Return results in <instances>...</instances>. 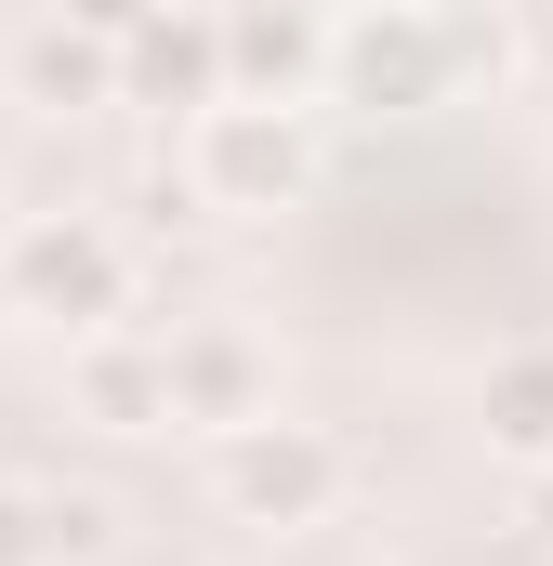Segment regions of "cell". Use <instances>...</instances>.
I'll list each match as a JSON object with an SVG mask.
<instances>
[{"label":"cell","instance_id":"obj_1","mask_svg":"<svg viewBox=\"0 0 553 566\" xmlns=\"http://www.w3.org/2000/svg\"><path fill=\"white\" fill-rule=\"evenodd\" d=\"M158 396H171V434H211V448L276 422L264 329H238V316H171V329H158Z\"/></svg>","mask_w":553,"mask_h":566},{"label":"cell","instance_id":"obj_2","mask_svg":"<svg viewBox=\"0 0 553 566\" xmlns=\"http://www.w3.org/2000/svg\"><path fill=\"white\" fill-rule=\"evenodd\" d=\"M290 171H303L290 106L225 93V106H198V119H185V198H198V211H276V198H290Z\"/></svg>","mask_w":553,"mask_h":566},{"label":"cell","instance_id":"obj_3","mask_svg":"<svg viewBox=\"0 0 553 566\" xmlns=\"http://www.w3.org/2000/svg\"><path fill=\"white\" fill-rule=\"evenodd\" d=\"M0 290L27 303V316H66V329H106L119 316V290H133V251L106 238V224H13V251H0Z\"/></svg>","mask_w":553,"mask_h":566},{"label":"cell","instance_id":"obj_4","mask_svg":"<svg viewBox=\"0 0 553 566\" xmlns=\"http://www.w3.org/2000/svg\"><path fill=\"white\" fill-rule=\"evenodd\" d=\"M211 488H225L251 527H316V514L343 501V448L316 422H251V434L211 448Z\"/></svg>","mask_w":553,"mask_h":566},{"label":"cell","instance_id":"obj_5","mask_svg":"<svg viewBox=\"0 0 553 566\" xmlns=\"http://www.w3.org/2000/svg\"><path fill=\"white\" fill-rule=\"evenodd\" d=\"M0 80H13V106H119V27H66V13H40V27H13V53H0Z\"/></svg>","mask_w":553,"mask_h":566},{"label":"cell","instance_id":"obj_6","mask_svg":"<svg viewBox=\"0 0 553 566\" xmlns=\"http://www.w3.org/2000/svg\"><path fill=\"white\" fill-rule=\"evenodd\" d=\"M119 93H171V106H225V27H119Z\"/></svg>","mask_w":553,"mask_h":566},{"label":"cell","instance_id":"obj_7","mask_svg":"<svg viewBox=\"0 0 553 566\" xmlns=\"http://www.w3.org/2000/svg\"><path fill=\"white\" fill-rule=\"evenodd\" d=\"M80 409L106 434H171V396H158V343H80Z\"/></svg>","mask_w":553,"mask_h":566},{"label":"cell","instance_id":"obj_8","mask_svg":"<svg viewBox=\"0 0 553 566\" xmlns=\"http://www.w3.org/2000/svg\"><path fill=\"white\" fill-rule=\"evenodd\" d=\"M488 434H501L528 474H553V356H501V369H488Z\"/></svg>","mask_w":553,"mask_h":566},{"label":"cell","instance_id":"obj_9","mask_svg":"<svg viewBox=\"0 0 553 566\" xmlns=\"http://www.w3.org/2000/svg\"><path fill=\"white\" fill-rule=\"evenodd\" d=\"M225 66L290 93V80H316V66H330V27H290V13H238V27H225Z\"/></svg>","mask_w":553,"mask_h":566},{"label":"cell","instance_id":"obj_10","mask_svg":"<svg viewBox=\"0 0 553 566\" xmlns=\"http://www.w3.org/2000/svg\"><path fill=\"white\" fill-rule=\"evenodd\" d=\"M119 554V501L106 488H40V566H106Z\"/></svg>","mask_w":553,"mask_h":566},{"label":"cell","instance_id":"obj_11","mask_svg":"<svg viewBox=\"0 0 553 566\" xmlns=\"http://www.w3.org/2000/svg\"><path fill=\"white\" fill-rule=\"evenodd\" d=\"M0 566H40V488L0 474Z\"/></svg>","mask_w":553,"mask_h":566},{"label":"cell","instance_id":"obj_12","mask_svg":"<svg viewBox=\"0 0 553 566\" xmlns=\"http://www.w3.org/2000/svg\"><path fill=\"white\" fill-rule=\"evenodd\" d=\"M514 527H528V541L553 554V474H528V501H514Z\"/></svg>","mask_w":553,"mask_h":566}]
</instances>
